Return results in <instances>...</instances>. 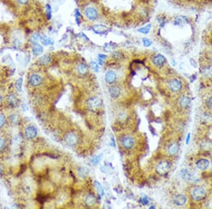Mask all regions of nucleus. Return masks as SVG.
Returning a JSON list of instances; mask_svg holds the SVG:
<instances>
[{
    "instance_id": "obj_1",
    "label": "nucleus",
    "mask_w": 212,
    "mask_h": 209,
    "mask_svg": "<svg viewBox=\"0 0 212 209\" xmlns=\"http://www.w3.org/2000/svg\"><path fill=\"white\" fill-rule=\"evenodd\" d=\"M192 195L194 200L197 201V202H200V201L203 200V199L206 198V196H207V191L203 187H197L192 190Z\"/></svg>"
},
{
    "instance_id": "obj_2",
    "label": "nucleus",
    "mask_w": 212,
    "mask_h": 209,
    "mask_svg": "<svg viewBox=\"0 0 212 209\" xmlns=\"http://www.w3.org/2000/svg\"><path fill=\"white\" fill-rule=\"evenodd\" d=\"M170 167V163L167 161H162L158 163L156 167V171L157 173L160 175H164L169 172Z\"/></svg>"
},
{
    "instance_id": "obj_3",
    "label": "nucleus",
    "mask_w": 212,
    "mask_h": 209,
    "mask_svg": "<svg viewBox=\"0 0 212 209\" xmlns=\"http://www.w3.org/2000/svg\"><path fill=\"white\" fill-rule=\"evenodd\" d=\"M102 105V100L99 97H91L86 101V106L90 110L96 111L99 109Z\"/></svg>"
},
{
    "instance_id": "obj_4",
    "label": "nucleus",
    "mask_w": 212,
    "mask_h": 209,
    "mask_svg": "<svg viewBox=\"0 0 212 209\" xmlns=\"http://www.w3.org/2000/svg\"><path fill=\"white\" fill-rule=\"evenodd\" d=\"M180 175H181L182 179L187 182H197V181L199 180L192 172L187 168L182 169L180 171Z\"/></svg>"
},
{
    "instance_id": "obj_5",
    "label": "nucleus",
    "mask_w": 212,
    "mask_h": 209,
    "mask_svg": "<svg viewBox=\"0 0 212 209\" xmlns=\"http://www.w3.org/2000/svg\"><path fill=\"white\" fill-rule=\"evenodd\" d=\"M43 82V78L38 74H31L28 78V84L33 87H39V86L42 85Z\"/></svg>"
},
{
    "instance_id": "obj_6",
    "label": "nucleus",
    "mask_w": 212,
    "mask_h": 209,
    "mask_svg": "<svg viewBox=\"0 0 212 209\" xmlns=\"http://www.w3.org/2000/svg\"><path fill=\"white\" fill-rule=\"evenodd\" d=\"M121 144L125 149H130L134 145V140L131 136H125L121 140Z\"/></svg>"
},
{
    "instance_id": "obj_7",
    "label": "nucleus",
    "mask_w": 212,
    "mask_h": 209,
    "mask_svg": "<svg viewBox=\"0 0 212 209\" xmlns=\"http://www.w3.org/2000/svg\"><path fill=\"white\" fill-rule=\"evenodd\" d=\"M66 143L69 146H74L78 142V137L76 134L73 132H69L65 135L64 137Z\"/></svg>"
},
{
    "instance_id": "obj_8",
    "label": "nucleus",
    "mask_w": 212,
    "mask_h": 209,
    "mask_svg": "<svg viewBox=\"0 0 212 209\" xmlns=\"http://www.w3.org/2000/svg\"><path fill=\"white\" fill-rule=\"evenodd\" d=\"M168 86H169V88L171 89L172 92H179L181 90L182 85V83L179 80L172 79L169 82Z\"/></svg>"
},
{
    "instance_id": "obj_9",
    "label": "nucleus",
    "mask_w": 212,
    "mask_h": 209,
    "mask_svg": "<svg viewBox=\"0 0 212 209\" xmlns=\"http://www.w3.org/2000/svg\"><path fill=\"white\" fill-rule=\"evenodd\" d=\"M37 129L33 126H28L25 130V134L30 140H33L37 136Z\"/></svg>"
},
{
    "instance_id": "obj_10",
    "label": "nucleus",
    "mask_w": 212,
    "mask_h": 209,
    "mask_svg": "<svg viewBox=\"0 0 212 209\" xmlns=\"http://www.w3.org/2000/svg\"><path fill=\"white\" fill-rule=\"evenodd\" d=\"M8 147V140L4 133L0 132V154H3Z\"/></svg>"
},
{
    "instance_id": "obj_11",
    "label": "nucleus",
    "mask_w": 212,
    "mask_h": 209,
    "mask_svg": "<svg viewBox=\"0 0 212 209\" xmlns=\"http://www.w3.org/2000/svg\"><path fill=\"white\" fill-rule=\"evenodd\" d=\"M86 16L90 20H95L98 17V12L93 7H88L85 11Z\"/></svg>"
},
{
    "instance_id": "obj_12",
    "label": "nucleus",
    "mask_w": 212,
    "mask_h": 209,
    "mask_svg": "<svg viewBox=\"0 0 212 209\" xmlns=\"http://www.w3.org/2000/svg\"><path fill=\"white\" fill-rule=\"evenodd\" d=\"M187 202V198L182 194H177L174 196L173 202L177 206H183Z\"/></svg>"
},
{
    "instance_id": "obj_13",
    "label": "nucleus",
    "mask_w": 212,
    "mask_h": 209,
    "mask_svg": "<svg viewBox=\"0 0 212 209\" xmlns=\"http://www.w3.org/2000/svg\"><path fill=\"white\" fill-rule=\"evenodd\" d=\"M180 150V145L177 142H173L170 144L168 148V153L171 156H174L178 153Z\"/></svg>"
},
{
    "instance_id": "obj_14",
    "label": "nucleus",
    "mask_w": 212,
    "mask_h": 209,
    "mask_svg": "<svg viewBox=\"0 0 212 209\" xmlns=\"http://www.w3.org/2000/svg\"><path fill=\"white\" fill-rule=\"evenodd\" d=\"M197 168L201 171H205L209 166V161L207 159H200L196 163Z\"/></svg>"
},
{
    "instance_id": "obj_15",
    "label": "nucleus",
    "mask_w": 212,
    "mask_h": 209,
    "mask_svg": "<svg viewBox=\"0 0 212 209\" xmlns=\"http://www.w3.org/2000/svg\"><path fill=\"white\" fill-rule=\"evenodd\" d=\"M166 58L163 55H161V54H158V55L155 56L154 59H153V62H154L155 65L156 66H159V67L163 66V64L166 63Z\"/></svg>"
},
{
    "instance_id": "obj_16",
    "label": "nucleus",
    "mask_w": 212,
    "mask_h": 209,
    "mask_svg": "<svg viewBox=\"0 0 212 209\" xmlns=\"http://www.w3.org/2000/svg\"><path fill=\"white\" fill-rule=\"evenodd\" d=\"M116 73L114 71H110L105 74V81L109 84H113L114 82L116 80Z\"/></svg>"
},
{
    "instance_id": "obj_17",
    "label": "nucleus",
    "mask_w": 212,
    "mask_h": 209,
    "mask_svg": "<svg viewBox=\"0 0 212 209\" xmlns=\"http://www.w3.org/2000/svg\"><path fill=\"white\" fill-rule=\"evenodd\" d=\"M110 95L113 98H117L121 94V90L117 86H113V87H110L109 89Z\"/></svg>"
},
{
    "instance_id": "obj_18",
    "label": "nucleus",
    "mask_w": 212,
    "mask_h": 209,
    "mask_svg": "<svg viewBox=\"0 0 212 209\" xmlns=\"http://www.w3.org/2000/svg\"><path fill=\"white\" fill-rule=\"evenodd\" d=\"M84 202H85L86 206H92L96 203V199L93 195L88 194L84 199Z\"/></svg>"
},
{
    "instance_id": "obj_19",
    "label": "nucleus",
    "mask_w": 212,
    "mask_h": 209,
    "mask_svg": "<svg viewBox=\"0 0 212 209\" xmlns=\"http://www.w3.org/2000/svg\"><path fill=\"white\" fill-rule=\"evenodd\" d=\"M190 103H191V99H190L188 97L184 96L182 97L180 100V104L182 108H188L190 106Z\"/></svg>"
},
{
    "instance_id": "obj_20",
    "label": "nucleus",
    "mask_w": 212,
    "mask_h": 209,
    "mask_svg": "<svg viewBox=\"0 0 212 209\" xmlns=\"http://www.w3.org/2000/svg\"><path fill=\"white\" fill-rule=\"evenodd\" d=\"M7 103H9V106H11L12 107H15L16 106L17 99H16V96L14 95H10L7 96Z\"/></svg>"
},
{
    "instance_id": "obj_21",
    "label": "nucleus",
    "mask_w": 212,
    "mask_h": 209,
    "mask_svg": "<svg viewBox=\"0 0 212 209\" xmlns=\"http://www.w3.org/2000/svg\"><path fill=\"white\" fill-rule=\"evenodd\" d=\"M93 30L97 34H103L107 30V27L103 25H96L93 27Z\"/></svg>"
},
{
    "instance_id": "obj_22",
    "label": "nucleus",
    "mask_w": 212,
    "mask_h": 209,
    "mask_svg": "<svg viewBox=\"0 0 212 209\" xmlns=\"http://www.w3.org/2000/svg\"><path fill=\"white\" fill-rule=\"evenodd\" d=\"M212 120V116L208 113H204L201 116V122L203 123H209Z\"/></svg>"
},
{
    "instance_id": "obj_23",
    "label": "nucleus",
    "mask_w": 212,
    "mask_h": 209,
    "mask_svg": "<svg viewBox=\"0 0 212 209\" xmlns=\"http://www.w3.org/2000/svg\"><path fill=\"white\" fill-rule=\"evenodd\" d=\"M77 71L78 73L81 75H85L86 73H88V67L87 66L84 64H80L77 66Z\"/></svg>"
},
{
    "instance_id": "obj_24",
    "label": "nucleus",
    "mask_w": 212,
    "mask_h": 209,
    "mask_svg": "<svg viewBox=\"0 0 212 209\" xmlns=\"http://www.w3.org/2000/svg\"><path fill=\"white\" fill-rule=\"evenodd\" d=\"M43 47L40 45V44H35L34 46H33V54H35V55H39V54H40L43 52Z\"/></svg>"
},
{
    "instance_id": "obj_25",
    "label": "nucleus",
    "mask_w": 212,
    "mask_h": 209,
    "mask_svg": "<svg viewBox=\"0 0 212 209\" xmlns=\"http://www.w3.org/2000/svg\"><path fill=\"white\" fill-rule=\"evenodd\" d=\"M7 125V118L2 113H0V130H1Z\"/></svg>"
},
{
    "instance_id": "obj_26",
    "label": "nucleus",
    "mask_w": 212,
    "mask_h": 209,
    "mask_svg": "<svg viewBox=\"0 0 212 209\" xmlns=\"http://www.w3.org/2000/svg\"><path fill=\"white\" fill-rule=\"evenodd\" d=\"M203 74L205 77H212V66H207L203 69Z\"/></svg>"
},
{
    "instance_id": "obj_27",
    "label": "nucleus",
    "mask_w": 212,
    "mask_h": 209,
    "mask_svg": "<svg viewBox=\"0 0 212 209\" xmlns=\"http://www.w3.org/2000/svg\"><path fill=\"white\" fill-rule=\"evenodd\" d=\"M39 61L42 65L46 66L50 62V57L48 55H45L40 58Z\"/></svg>"
},
{
    "instance_id": "obj_28",
    "label": "nucleus",
    "mask_w": 212,
    "mask_h": 209,
    "mask_svg": "<svg viewBox=\"0 0 212 209\" xmlns=\"http://www.w3.org/2000/svg\"><path fill=\"white\" fill-rule=\"evenodd\" d=\"M95 187H96V190H97L98 193H99L100 196H103V194H104V191H103V187H102L101 185L100 184L99 182L96 181L95 182Z\"/></svg>"
},
{
    "instance_id": "obj_29",
    "label": "nucleus",
    "mask_w": 212,
    "mask_h": 209,
    "mask_svg": "<svg viewBox=\"0 0 212 209\" xmlns=\"http://www.w3.org/2000/svg\"><path fill=\"white\" fill-rule=\"evenodd\" d=\"M212 146L211 142L209 141V140H206V141H204L203 142H202L201 146L202 149H203L204 150H208L209 149H211Z\"/></svg>"
},
{
    "instance_id": "obj_30",
    "label": "nucleus",
    "mask_w": 212,
    "mask_h": 209,
    "mask_svg": "<svg viewBox=\"0 0 212 209\" xmlns=\"http://www.w3.org/2000/svg\"><path fill=\"white\" fill-rule=\"evenodd\" d=\"M78 173H79V175L81 177H86L87 176L88 174L89 173V171H88V169L87 168H81V169H79V171H78Z\"/></svg>"
},
{
    "instance_id": "obj_31",
    "label": "nucleus",
    "mask_w": 212,
    "mask_h": 209,
    "mask_svg": "<svg viewBox=\"0 0 212 209\" xmlns=\"http://www.w3.org/2000/svg\"><path fill=\"white\" fill-rule=\"evenodd\" d=\"M150 28H151V25H146V27H144V28L139 29L138 31L141 33H143V34H148L149 31H150Z\"/></svg>"
},
{
    "instance_id": "obj_32",
    "label": "nucleus",
    "mask_w": 212,
    "mask_h": 209,
    "mask_svg": "<svg viewBox=\"0 0 212 209\" xmlns=\"http://www.w3.org/2000/svg\"><path fill=\"white\" fill-rule=\"evenodd\" d=\"M42 41V43L45 45H48V44H53V41L51 40V39L49 38H44L43 40H41Z\"/></svg>"
},
{
    "instance_id": "obj_33",
    "label": "nucleus",
    "mask_w": 212,
    "mask_h": 209,
    "mask_svg": "<svg viewBox=\"0 0 212 209\" xmlns=\"http://www.w3.org/2000/svg\"><path fill=\"white\" fill-rule=\"evenodd\" d=\"M101 156H102L99 155V156H96V157H95V158H93V159H92L91 162L94 164V165H97V164L99 163V162H100V161H101Z\"/></svg>"
},
{
    "instance_id": "obj_34",
    "label": "nucleus",
    "mask_w": 212,
    "mask_h": 209,
    "mask_svg": "<svg viewBox=\"0 0 212 209\" xmlns=\"http://www.w3.org/2000/svg\"><path fill=\"white\" fill-rule=\"evenodd\" d=\"M90 66H91V68H93V69L96 72L99 71V66H98L97 64L96 63V62L94 61H91V63H90Z\"/></svg>"
},
{
    "instance_id": "obj_35",
    "label": "nucleus",
    "mask_w": 212,
    "mask_h": 209,
    "mask_svg": "<svg viewBox=\"0 0 212 209\" xmlns=\"http://www.w3.org/2000/svg\"><path fill=\"white\" fill-rule=\"evenodd\" d=\"M39 40H41V37H40V35L35 34L32 37V42L33 43H35L36 42H38Z\"/></svg>"
},
{
    "instance_id": "obj_36",
    "label": "nucleus",
    "mask_w": 212,
    "mask_h": 209,
    "mask_svg": "<svg viewBox=\"0 0 212 209\" xmlns=\"http://www.w3.org/2000/svg\"><path fill=\"white\" fill-rule=\"evenodd\" d=\"M206 105L209 109H212V97L208 98L207 101H206Z\"/></svg>"
},
{
    "instance_id": "obj_37",
    "label": "nucleus",
    "mask_w": 212,
    "mask_h": 209,
    "mask_svg": "<svg viewBox=\"0 0 212 209\" xmlns=\"http://www.w3.org/2000/svg\"><path fill=\"white\" fill-rule=\"evenodd\" d=\"M142 42H143V44H144V45L146 46V47H149L152 43L150 40H149V39H146V38L143 39Z\"/></svg>"
},
{
    "instance_id": "obj_38",
    "label": "nucleus",
    "mask_w": 212,
    "mask_h": 209,
    "mask_svg": "<svg viewBox=\"0 0 212 209\" xmlns=\"http://www.w3.org/2000/svg\"><path fill=\"white\" fill-rule=\"evenodd\" d=\"M141 202H142V204H144V205H146V204H149V199L147 196L142 197V198L141 199Z\"/></svg>"
},
{
    "instance_id": "obj_39",
    "label": "nucleus",
    "mask_w": 212,
    "mask_h": 209,
    "mask_svg": "<svg viewBox=\"0 0 212 209\" xmlns=\"http://www.w3.org/2000/svg\"><path fill=\"white\" fill-rule=\"evenodd\" d=\"M105 58H106L105 55H103V54H100L99 60V64H101V65H102V64H103V60L105 59Z\"/></svg>"
},
{
    "instance_id": "obj_40",
    "label": "nucleus",
    "mask_w": 212,
    "mask_h": 209,
    "mask_svg": "<svg viewBox=\"0 0 212 209\" xmlns=\"http://www.w3.org/2000/svg\"><path fill=\"white\" fill-rule=\"evenodd\" d=\"M28 0H18V1L21 4H27V2H28Z\"/></svg>"
},
{
    "instance_id": "obj_41",
    "label": "nucleus",
    "mask_w": 212,
    "mask_h": 209,
    "mask_svg": "<svg viewBox=\"0 0 212 209\" xmlns=\"http://www.w3.org/2000/svg\"><path fill=\"white\" fill-rule=\"evenodd\" d=\"M190 63L192 64V66H193L194 67H197V63H196L195 61H194V59L190 60Z\"/></svg>"
},
{
    "instance_id": "obj_42",
    "label": "nucleus",
    "mask_w": 212,
    "mask_h": 209,
    "mask_svg": "<svg viewBox=\"0 0 212 209\" xmlns=\"http://www.w3.org/2000/svg\"><path fill=\"white\" fill-rule=\"evenodd\" d=\"M2 101H3V97L2 95H1V93H0V105L2 103Z\"/></svg>"
},
{
    "instance_id": "obj_43",
    "label": "nucleus",
    "mask_w": 212,
    "mask_h": 209,
    "mask_svg": "<svg viewBox=\"0 0 212 209\" xmlns=\"http://www.w3.org/2000/svg\"><path fill=\"white\" fill-rule=\"evenodd\" d=\"M190 134H188V135H187V144L189 143V141H190Z\"/></svg>"
}]
</instances>
